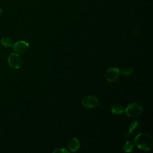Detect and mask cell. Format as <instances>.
Wrapping results in <instances>:
<instances>
[{"mask_svg":"<svg viewBox=\"0 0 153 153\" xmlns=\"http://www.w3.org/2000/svg\"><path fill=\"white\" fill-rule=\"evenodd\" d=\"M134 142L137 148L143 151H149L153 146L152 137L146 133H141L136 134L134 139Z\"/></svg>","mask_w":153,"mask_h":153,"instance_id":"1","label":"cell"},{"mask_svg":"<svg viewBox=\"0 0 153 153\" xmlns=\"http://www.w3.org/2000/svg\"><path fill=\"white\" fill-rule=\"evenodd\" d=\"M142 111V106L137 102H133L128 104L124 110L126 115L131 118L138 117L141 114Z\"/></svg>","mask_w":153,"mask_h":153,"instance_id":"2","label":"cell"},{"mask_svg":"<svg viewBox=\"0 0 153 153\" xmlns=\"http://www.w3.org/2000/svg\"><path fill=\"white\" fill-rule=\"evenodd\" d=\"M8 63L13 69H19L22 65V60L20 56L17 53H12L8 57Z\"/></svg>","mask_w":153,"mask_h":153,"instance_id":"3","label":"cell"},{"mask_svg":"<svg viewBox=\"0 0 153 153\" xmlns=\"http://www.w3.org/2000/svg\"><path fill=\"white\" fill-rule=\"evenodd\" d=\"M82 105L87 108H92L96 106H99V103L97 97L93 95H89L84 97L82 100Z\"/></svg>","mask_w":153,"mask_h":153,"instance_id":"4","label":"cell"},{"mask_svg":"<svg viewBox=\"0 0 153 153\" xmlns=\"http://www.w3.org/2000/svg\"><path fill=\"white\" fill-rule=\"evenodd\" d=\"M120 74V69L116 67H112L108 69L105 74L106 79L109 82H113L116 80Z\"/></svg>","mask_w":153,"mask_h":153,"instance_id":"5","label":"cell"},{"mask_svg":"<svg viewBox=\"0 0 153 153\" xmlns=\"http://www.w3.org/2000/svg\"><path fill=\"white\" fill-rule=\"evenodd\" d=\"M29 47V44L25 41H19L13 44L14 50L19 53H23L26 52Z\"/></svg>","mask_w":153,"mask_h":153,"instance_id":"6","label":"cell"},{"mask_svg":"<svg viewBox=\"0 0 153 153\" xmlns=\"http://www.w3.org/2000/svg\"><path fill=\"white\" fill-rule=\"evenodd\" d=\"M141 124L139 121L135 120L132 121L129 126V133L131 135L136 136L138 133H139L141 130Z\"/></svg>","mask_w":153,"mask_h":153,"instance_id":"7","label":"cell"},{"mask_svg":"<svg viewBox=\"0 0 153 153\" xmlns=\"http://www.w3.org/2000/svg\"><path fill=\"white\" fill-rule=\"evenodd\" d=\"M68 146L69 149L71 151L75 152L79 149L80 146L79 140L76 137H73L69 140Z\"/></svg>","mask_w":153,"mask_h":153,"instance_id":"8","label":"cell"},{"mask_svg":"<svg viewBox=\"0 0 153 153\" xmlns=\"http://www.w3.org/2000/svg\"><path fill=\"white\" fill-rule=\"evenodd\" d=\"M111 111L114 114L119 115V114H121L123 112H124V108L121 105H120V104H114L111 106Z\"/></svg>","mask_w":153,"mask_h":153,"instance_id":"9","label":"cell"},{"mask_svg":"<svg viewBox=\"0 0 153 153\" xmlns=\"http://www.w3.org/2000/svg\"><path fill=\"white\" fill-rule=\"evenodd\" d=\"M133 147H134L133 142L132 141L128 140L124 143L123 146V149L126 152H130L133 149Z\"/></svg>","mask_w":153,"mask_h":153,"instance_id":"10","label":"cell"},{"mask_svg":"<svg viewBox=\"0 0 153 153\" xmlns=\"http://www.w3.org/2000/svg\"><path fill=\"white\" fill-rule=\"evenodd\" d=\"M1 42L3 45H4L5 47H10L13 45L12 39L8 37L2 38Z\"/></svg>","mask_w":153,"mask_h":153,"instance_id":"11","label":"cell"},{"mask_svg":"<svg viewBox=\"0 0 153 153\" xmlns=\"http://www.w3.org/2000/svg\"><path fill=\"white\" fill-rule=\"evenodd\" d=\"M133 71L132 69V68H130V67H124L123 68H122L121 70H120V74L124 75V76H128L131 75L133 73Z\"/></svg>","mask_w":153,"mask_h":153,"instance_id":"12","label":"cell"},{"mask_svg":"<svg viewBox=\"0 0 153 153\" xmlns=\"http://www.w3.org/2000/svg\"><path fill=\"white\" fill-rule=\"evenodd\" d=\"M53 153L55 152H60V153H69V151L66 149L65 148H59L57 149H56L53 151Z\"/></svg>","mask_w":153,"mask_h":153,"instance_id":"13","label":"cell"},{"mask_svg":"<svg viewBox=\"0 0 153 153\" xmlns=\"http://www.w3.org/2000/svg\"><path fill=\"white\" fill-rule=\"evenodd\" d=\"M2 10L0 8V15L1 14V13H2Z\"/></svg>","mask_w":153,"mask_h":153,"instance_id":"14","label":"cell"}]
</instances>
